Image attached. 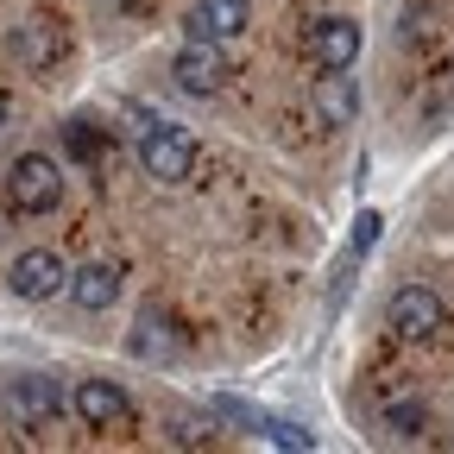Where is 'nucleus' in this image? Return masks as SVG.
Masks as SVG:
<instances>
[{
	"label": "nucleus",
	"instance_id": "1",
	"mask_svg": "<svg viewBox=\"0 0 454 454\" xmlns=\"http://www.w3.org/2000/svg\"><path fill=\"white\" fill-rule=\"evenodd\" d=\"M7 202H13V215H51L64 202V164L51 152H20L7 170Z\"/></svg>",
	"mask_w": 454,
	"mask_h": 454
},
{
	"label": "nucleus",
	"instance_id": "2",
	"mask_svg": "<svg viewBox=\"0 0 454 454\" xmlns=\"http://www.w3.org/2000/svg\"><path fill=\"white\" fill-rule=\"evenodd\" d=\"M139 164H145V177H158V184H190L196 139H190L177 121H152V127L139 133Z\"/></svg>",
	"mask_w": 454,
	"mask_h": 454
},
{
	"label": "nucleus",
	"instance_id": "3",
	"mask_svg": "<svg viewBox=\"0 0 454 454\" xmlns=\"http://www.w3.org/2000/svg\"><path fill=\"white\" fill-rule=\"evenodd\" d=\"M0 411H7V423H13V429H51L57 417L70 411V397H64V385H57V379L26 372V379H13V385H7Z\"/></svg>",
	"mask_w": 454,
	"mask_h": 454
},
{
	"label": "nucleus",
	"instance_id": "4",
	"mask_svg": "<svg viewBox=\"0 0 454 454\" xmlns=\"http://www.w3.org/2000/svg\"><path fill=\"white\" fill-rule=\"evenodd\" d=\"M7 291H13L20 303H51V297H64V291H70V265H64V253L26 247V253L7 265Z\"/></svg>",
	"mask_w": 454,
	"mask_h": 454
},
{
	"label": "nucleus",
	"instance_id": "5",
	"mask_svg": "<svg viewBox=\"0 0 454 454\" xmlns=\"http://www.w3.org/2000/svg\"><path fill=\"white\" fill-rule=\"evenodd\" d=\"M385 322H391L397 340H435L448 328V309H442V297L429 291V284H404V291H391Z\"/></svg>",
	"mask_w": 454,
	"mask_h": 454
},
{
	"label": "nucleus",
	"instance_id": "6",
	"mask_svg": "<svg viewBox=\"0 0 454 454\" xmlns=\"http://www.w3.org/2000/svg\"><path fill=\"white\" fill-rule=\"evenodd\" d=\"M70 411H76L82 429H127L133 423V404H127V391L114 385V379H76Z\"/></svg>",
	"mask_w": 454,
	"mask_h": 454
},
{
	"label": "nucleus",
	"instance_id": "7",
	"mask_svg": "<svg viewBox=\"0 0 454 454\" xmlns=\"http://www.w3.org/2000/svg\"><path fill=\"white\" fill-rule=\"evenodd\" d=\"M170 82H177L184 95H221L227 82V57L215 38H190L177 57H170Z\"/></svg>",
	"mask_w": 454,
	"mask_h": 454
},
{
	"label": "nucleus",
	"instance_id": "8",
	"mask_svg": "<svg viewBox=\"0 0 454 454\" xmlns=\"http://www.w3.org/2000/svg\"><path fill=\"white\" fill-rule=\"evenodd\" d=\"M354 57H360V26L348 13L316 20V32H309V64L316 70H354Z\"/></svg>",
	"mask_w": 454,
	"mask_h": 454
},
{
	"label": "nucleus",
	"instance_id": "9",
	"mask_svg": "<svg viewBox=\"0 0 454 454\" xmlns=\"http://www.w3.org/2000/svg\"><path fill=\"white\" fill-rule=\"evenodd\" d=\"M309 107H316L322 127H354L360 121V82L348 70H322L316 89H309Z\"/></svg>",
	"mask_w": 454,
	"mask_h": 454
},
{
	"label": "nucleus",
	"instance_id": "10",
	"mask_svg": "<svg viewBox=\"0 0 454 454\" xmlns=\"http://www.w3.org/2000/svg\"><path fill=\"white\" fill-rule=\"evenodd\" d=\"M247 26H253V0H196V7H190V32L215 38V44L240 38Z\"/></svg>",
	"mask_w": 454,
	"mask_h": 454
},
{
	"label": "nucleus",
	"instance_id": "11",
	"mask_svg": "<svg viewBox=\"0 0 454 454\" xmlns=\"http://www.w3.org/2000/svg\"><path fill=\"white\" fill-rule=\"evenodd\" d=\"M76 309H107L114 297H121V265L114 259H95L82 271H70V291H64Z\"/></svg>",
	"mask_w": 454,
	"mask_h": 454
},
{
	"label": "nucleus",
	"instance_id": "12",
	"mask_svg": "<svg viewBox=\"0 0 454 454\" xmlns=\"http://www.w3.org/2000/svg\"><path fill=\"white\" fill-rule=\"evenodd\" d=\"M127 348H133V360H170V354H177L170 316H164V309H145V316L133 322V334H127Z\"/></svg>",
	"mask_w": 454,
	"mask_h": 454
},
{
	"label": "nucleus",
	"instance_id": "13",
	"mask_svg": "<svg viewBox=\"0 0 454 454\" xmlns=\"http://www.w3.org/2000/svg\"><path fill=\"white\" fill-rule=\"evenodd\" d=\"M13 51L26 57L32 70H51V57H64V32H51V20H26L13 32Z\"/></svg>",
	"mask_w": 454,
	"mask_h": 454
},
{
	"label": "nucleus",
	"instance_id": "14",
	"mask_svg": "<svg viewBox=\"0 0 454 454\" xmlns=\"http://www.w3.org/2000/svg\"><path fill=\"white\" fill-rule=\"evenodd\" d=\"M385 435H423L429 429V411H423V397H391V404L379 411Z\"/></svg>",
	"mask_w": 454,
	"mask_h": 454
},
{
	"label": "nucleus",
	"instance_id": "15",
	"mask_svg": "<svg viewBox=\"0 0 454 454\" xmlns=\"http://www.w3.org/2000/svg\"><path fill=\"white\" fill-rule=\"evenodd\" d=\"M372 234H379V215H360V221H354V253H366Z\"/></svg>",
	"mask_w": 454,
	"mask_h": 454
},
{
	"label": "nucleus",
	"instance_id": "16",
	"mask_svg": "<svg viewBox=\"0 0 454 454\" xmlns=\"http://www.w3.org/2000/svg\"><path fill=\"white\" fill-rule=\"evenodd\" d=\"M0 121H7V89H0Z\"/></svg>",
	"mask_w": 454,
	"mask_h": 454
}]
</instances>
